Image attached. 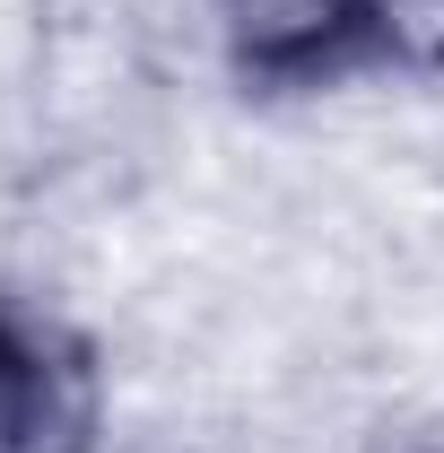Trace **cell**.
Returning <instances> with one entry per match:
<instances>
[{"label": "cell", "instance_id": "obj_2", "mask_svg": "<svg viewBox=\"0 0 444 453\" xmlns=\"http://www.w3.org/2000/svg\"><path fill=\"white\" fill-rule=\"evenodd\" d=\"M210 35L262 96L366 79V0H210Z\"/></svg>", "mask_w": 444, "mask_h": 453}, {"label": "cell", "instance_id": "obj_1", "mask_svg": "<svg viewBox=\"0 0 444 453\" xmlns=\"http://www.w3.org/2000/svg\"><path fill=\"white\" fill-rule=\"evenodd\" d=\"M105 357L44 296L0 288V453H96Z\"/></svg>", "mask_w": 444, "mask_h": 453}, {"label": "cell", "instance_id": "obj_3", "mask_svg": "<svg viewBox=\"0 0 444 453\" xmlns=\"http://www.w3.org/2000/svg\"><path fill=\"white\" fill-rule=\"evenodd\" d=\"M366 70L444 79V0H366Z\"/></svg>", "mask_w": 444, "mask_h": 453}]
</instances>
